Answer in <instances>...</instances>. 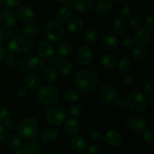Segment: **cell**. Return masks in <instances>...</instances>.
Masks as SVG:
<instances>
[{
    "instance_id": "cell-1",
    "label": "cell",
    "mask_w": 154,
    "mask_h": 154,
    "mask_svg": "<svg viewBox=\"0 0 154 154\" xmlns=\"http://www.w3.org/2000/svg\"><path fill=\"white\" fill-rule=\"evenodd\" d=\"M74 83L81 91L87 93L96 88L99 83V76L91 69H80L74 77Z\"/></svg>"
},
{
    "instance_id": "cell-2",
    "label": "cell",
    "mask_w": 154,
    "mask_h": 154,
    "mask_svg": "<svg viewBox=\"0 0 154 154\" xmlns=\"http://www.w3.org/2000/svg\"><path fill=\"white\" fill-rule=\"evenodd\" d=\"M17 133L20 137L26 140L35 139L39 134L40 126L35 118L26 117L21 119L17 126Z\"/></svg>"
},
{
    "instance_id": "cell-3",
    "label": "cell",
    "mask_w": 154,
    "mask_h": 154,
    "mask_svg": "<svg viewBox=\"0 0 154 154\" xmlns=\"http://www.w3.org/2000/svg\"><path fill=\"white\" fill-rule=\"evenodd\" d=\"M38 99L42 105L52 107L58 102L60 99V92L54 85H45L38 91Z\"/></svg>"
},
{
    "instance_id": "cell-4",
    "label": "cell",
    "mask_w": 154,
    "mask_h": 154,
    "mask_svg": "<svg viewBox=\"0 0 154 154\" xmlns=\"http://www.w3.org/2000/svg\"><path fill=\"white\" fill-rule=\"evenodd\" d=\"M126 104L131 110L136 112L143 111L147 107V97L140 91H134L128 94L126 99Z\"/></svg>"
},
{
    "instance_id": "cell-5",
    "label": "cell",
    "mask_w": 154,
    "mask_h": 154,
    "mask_svg": "<svg viewBox=\"0 0 154 154\" xmlns=\"http://www.w3.org/2000/svg\"><path fill=\"white\" fill-rule=\"evenodd\" d=\"M64 29L61 24L56 21H48L44 27V33L47 39L52 42L60 40L64 36Z\"/></svg>"
},
{
    "instance_id": "cell-6",
    "label": "cell",
    "mask_w": 154,
    "mask_h": 154,
    "mask_svg": "<svg viewBox=\"0 0 154 154\" xmlns=\"http://www.w3.org/2000/svg\"><path fill=\"white\" fill-rule=\"evenodd\" d=\"M66 111L60 106H52L45 113L46 121L53 126H59L65 122Z\"/></svg>"
},
{
    "instance_id": "cell-7",
    "label": "cell",
    "mask_w": 154,
    "mask_h": 154,
    "mask_svg": "<svg viewBox=\"0 0 154 154\" xmlns=\"http://www.w3.org/2000/svg\"><path fill=\"white\" fill-rule=\"evenodd\" d=\"M8 48L11 53L25 52L32 49V42L26 38H12L9 40Z\"/></svg>"
},
{
    "instance_id": "cell-8",
    "label": "cell",
    "mask_w": 154,
    "mask_h": 154,
    "mask_svg": "<svg viewBox=\"0 0 154 154\" xmlns=\"http://www.w3.org/2000/svg\"><path fill=\"white\" fill-rule=\"evenodd\" d=\"M94 53L93 49L87 45H82L77 50L76 58L78 63L84 66L90 64L93 60Z\"/></svg>"
},
{
    "instance_id": "cell-9",
    "label": "cell",
    "mask_w": 154,
    "mask_h": 154,
    "mask_svg": "<svg viewBox=\"0 0 154 154\" xmlns=\"http://www.w3.org/2000/svg\"><path fill=\"white\" fill-rule=\"evenodd\" d=\"M99 96L102 101L108 104H111L118 98V91L114 85L107 84L102 88Z\"/></svg>"
},
{
    "instance_id": "cell-10",
    "label": "cell",
    "mask_w": 154,
    "mask_h": 154,
    "mask_svg": "<svg viewBox=\"0 0 154 154\" xmlns=\"http://www.w3.org/2000/svg\"><path fill=\"white\" fill-rule=\"evenodd\" d=\"M126 124L128 127L135 131H140L144 128L146 121L144 117L138 114L129 115L126 119Z\"/></svg>"
},
{
    "instance_id": "cell-11",
    "label": "cell",
    "mask_w": 154,
    "mask_h": 154,
    "mask_svg": "<svg viewBox=\"0 0 154 154\" xmlns=\"http://www.w3.org/2000/svg\"><path fill=\"white\" fill-rule=\"evenodd\" d=\"M57 56L60 58H68L72 54V45L67 40H62L57 42L55 47Z\"/></svg>"
},
{
    "instance_id": "cell-12",
    "label": "cell",
    "mask_w": 154,
    "mask_h": 154,
    "mask_svg": "<svg viewBox=\"0 0 154 154\" xmlns=\"http://www.w3.org/2000/svg\"><path fill=\"white\" fill-rule=\"evenodd\" d=\"M134 40L140 46L148 45L151 41V34L150 31L145 28L136 29L134 34Z\"/></svg>"
},
{
    "instance_id": "cell-13",
    "label": "cell",
    "mask_w": 154,
    "mask_h": 154,
    "mask_svg": "<svg viewBox=\"0 0 154 154\" xmlns=\"http://www.w3.org/2000/svg\"><path fill=\"white\" fill-rule=\"evenodd\" d=\"M17 16L24 23H29L35 18V14L31 7L28 5H21L17 11Z\"/></svg>"
},
{
    "instance_id": "cell-14",
    "label": "cell",
    "mask_w": 154,
    "mask_h": 154,
    "mask_svg": "<svg viewBox=\"0 0 154 154\" xmlns=\"http://www.w3.org/2000/svg\"><path fill=\"white\" fill-rule=\"evenodd\" d=\"M29 69L35 73H42L46 69V63L41 57L33 56L29 59L27 62Z\"/></svg>"
},
{
    "instance_id": "cell-15",
    "label": "cell",
    "mask_w": 154,
    "mask_h": 154,
    "mask_svg": "<svg viewBox=\"0 0 154 154\" xmlns=\"http://www.w3.org/2000/svg\"><path fill=\"white\" fill-rule=\"evenodd\" d=\"M0 21L2 24L7 27H12L17 22V16L14 11L11 9L3 11L0 14Z\"/></svg>"
},
{
    "instance_id": "cell-16",
    "label": "cell",
    "mask_w": 154,
    "mask_h": 154,
    "mask_svg": "<svg viewBox=\"0 0 154 154\" xmlns=\"http://www.w3.org/2000/svg\"><path fill=\"white\" fill-rule=\"evenodd\" d=\"M105 142L111 146H117L123 141V136L117 130H109L105 134Z\"/></svg>"
},
{
    "instance_id": "cell-17",
    "label": "cell",
    "mask_w": 154,
    "mask_h": 154,
    "mask_svg": "<svg viewBox=\"0 0 154 154\" xmlns=\"http://www.w3.org/2000/svg\"><path fill=\"white\" fill-rule=\"evenodd\" d=\"M72 7L79 13H87L93 7V0H72Z\"/></svg>"
},
{
    "instance_id": "cell-18",
    "label": "cell",
    "mask_w": 154,
    "mask_h": 154,
    "mask_svg": "<svg viewBox=\"0 0 154 154\" xmlns=\"http://www.w3.org/2000/svg\"><path fill=\"white\" fill-rule=\"evenodd\" d=\"M38 54L41 58H50L55 51V47L51 42L45 41L39 45L38 48Z\"/></svg>"
},
{
    "instance_id": "cell-19",
    "label": "cell",
    "mask_w": 154,
    "mask_h": 154,
    "mask_svg": "<svg viewBox=\"0 0 154 154\" xmlns=\"http://www.w3.org/2000/svg\"><path fill=\"white\" fill-rule=\"evenodd\" d=\"M59 133L57 129L54 128H47L41 132L40 138L43 142L51 143L55 142L58 139Z\"/></svg>"
},
{
    "instance_id": "cell-20",
    "label": "cell",
    "mask_w": 154,
    "mask_h": 154,
    "mask_svg": "<svg viewBox=\"0 0 154 154\" xmlns=\"http://www.w3.org/2000/svg\"><path fill=\"white\" fill-rule=\"evenodd\" d=\"M42 79L40 76L35 72H31L29 73L25 78V85L27 89L29 90H35L38 89L41 85Z\"/></svg>"
},
{
    "instance_id": "cell-21",
    "label": "cell",
    "mask_w": 154,
    "mask_h": 154,
    "mask_svg": "<svg viewBox=\"0 0 154 154\" xmlns=\"http://www.w3.org/2000/svg\"><path fill=\"white\" fill-rule=\"evenodd\" d=\"M102 43L105 48L110 50V51H113V50H116L118 48L120 41H119L118 38L114 35L108 34L105 35L102 38Z\"/></svg>"
},
{
    "instance_id": "cell-22",
    "label": "cell",
    "mask_w": 154,
    "mask_h": 154,
    "mask_svg": "<svg viewBox=\"0 0 154 154\" xmlns=\"http://www.w3.org/2000/svg\"><path fill=\"white\" fill-rule=\"evenodd\" d=\"M113 8V3L111 0H99L95 5L96 13L100 15H105Z\"/></svg>"
},
{
    "instance_id": "cell-23",
    "label": "cell",
    "mask_w": 154,
    "mask_h": 154,
    "mask_svg": "<svg viewBox=\"0 0 154 154\" xmlns=\"http://www.w3.org/2000/svg\"><path fill=\"white\" fill-rule=\"evenodd\" d=\"M64 129L68 134H76L81 130V124L78 119L75 118H69L65 122Z\"/></svg>"
},
{
    "instance_id": "cell-24",
    "label": "cell",
    "mask_w": 154,
    "mask_h": 154,
    "mask_svg": "<svg viewBox=\"0 0 154 154\" xmlns=\"http://www.w3.org/2000/svg\"><path fill=\"white\" fill-rule=\"evenodd\" d=\"M128 30V25L126 21L123 18H117L114 21L112 24V30L115 34L121 35L125 34Z\"/></svg>"
},
{
    "instance_id": "cell-25",
    "label": "cell",
    "mask_w": 154,
    "mask_h": 154,
    "mask_svg": "<svg viewBox=\"0 0 154 154\" xmlns=\"http://www.w3.org/2000/svg\"><path fill=\"white\" fill-rule=\"evenodd\" d=\"M72 15V8L68 7V6H63L57 11L56 18H57V22H59L60 24H64L70 19Z\"/></svg>"
},
{
    "instance_id": "cell-26",
    "label": "cell",
    "mask_w": 154,
    "mask_h": 154,
    "mask_svg": "<svg viewBox=\"0 0 154 154\" xmlns=\"http://www.w3.org/2000/svg\"><path fill=\"white\" fill-rule=\"evenodd\" d=\"M67 27L69 31L72 32V33H80L84 29V22L81 18H73L69 21Z\"/></svg>"
},
{
    "instance_id": "cell-27",
    "label": "cell",
    "mask_w": 154,
    "mask_h": 154,
    "mask_svg": "<svg viewBox=\"0 0 154 154\" xmlns=\"http://www.w3.org/2000/svg\"><path fill=\"white\" fill-rule=\"evenodd\" d=\"M24 154H41V148L39 142L35 139L29 140L24 145Z\"/></svg>"
},
{
    "instance_id": "cell-28",
    "label": "cell",
    "mask_w": 154,
    "mask_h": 154,
    "mask_svg": "<svg viewBox=\"0 0 154 154\" xmlns=\"http://www.w3.org/2000/svg\"><path fill=\"white\" fill-rule=\"evenodd\" d=\"M71 144L75 150L82 152L87 148V140L81 135L74 136L71 140Z\"/></svg>"
},
{
    "instance_id": "cell-29",
    "label": "cell",
    "mask_w": 154,
    "mask_h": 154,
    "mask_svg": "<svg viewBox=\"0 0 154 154\" xmlns=\"http://www.w3.org/2000/svg\"><path fill=\"white\" fill-rule=\"evenodd\" d=\"M101 63L105 69H111L117 65V58L114 54H107L103 56L101 60Z\"/></svg>"
},
{
    "instance_id": "cell-30",
    "label": "cell",
    "mask_w": 154,
    "mask_h": 154,
    "mask_svg": "<svg viewBox=\"0 0 154 154\" xmlns=\"http://www.w3.org/2000/svg\"><path fill=\"white\" fill-rule=\"evenodd\" d=\"M131 55L134 60H137V61H142L147 58V50L144 47L138 45V46L133 48Z\"/></svg>"
},
{
    "instance_id": "cell-31",
    "label": "cell",
    "mask_w": 154,
    "mask_h": 154,
    "mask_svg": "<svg viewBox=\"0 0 154 154\" xmlns=\"http://www.w3.org/2000/svg\"><path fill=\"white\" fill-rule=\"evenodd\" d=\"M23 33L26 37L33 38L39 33V27L35 24H26L22 29Z\"/></svg>"
},
{
    "instance_id": "cell-32",
    "label": "cell",
    "mask_w": 154,
    "mask_h": 154,
    "mask_svg": "<svg viewBox=\"0 0 154 154\" xmlns=\"http://www.w3.org/2000/svg\"><path fill=\"white\" fill-rule=\"evenodd\" d=\"M58 70L63 75H69L74 70L73 63L68 60H62L58 65Z\"/></svg>"
},
{
    "instance_id": "cell-33",
    "label": "cell",
    "mask_w": 154,
    "mask_h": 154,
    "mask_svg": "<svg viewBox=\"0 0 154 154\" xmlns=\"http://www.w3.org/2000/svg\"><path fill=\"white\" fill-rule=\"evenodd\" d=\"M6 144L8 146L9 149L15 150V149H18V148H20L21 145H22V141H21L20 138L18 136H17L16 134H10L7 137Z\"/></svg>"
},
{
    "instance_id": "cell-34",
    "label": "cell",
    "mask_w": 154,
    "mask_h": 154,
    "mask_svg": "<svg viewBox=\"0 0 154 154\" xmlns=\"http://www.w3.org/2000/svg\"><path fill=\"white\" fill-rule=\"evenodd\" d=\"M80 95H80L79 91L74 88H68L67 90L64 92L63 97H64V99L66 100L67 102L74 103L79 99Z\"/></svg>"
},
{
    "instance_id": "cell-35",
    "label": "cell",
    "mask_w": 154,
    "mask_h": 154,
    "mask_svg": "<svg viewBox=\"0 0 154 154\" xmlns=\"http://www.w3.org/2000/svg\"><path fill=\"white\" fill-rule=\"evenodd\" d=\"M98 37H99V33L94 27H89L84 32V40L87 43H93L97 40Z\"/></svg>"
},
{
    "instance_id": "cell-36",
    "label": "cell",
    "mask_w": 154,
    "mask_h": 154,
    "mask_svg": "<svg viewBox=\"0 0 154 154\" xmlns=\"http://www.w3.org/2000/svg\"><path fill=\"white\" fill-rule=\"evenodd\" d=\"M43 72L45 81H47L50 84L55 82L57 79V71L56 70L55 68L50 66V67L46 68Z\"/></svg>"
},
{
    "instance_id": "cell-37",
    "label": "cell",
    "mask_w": 154,
    "mask_h": 154,
    "mask_svg": "<svg viewBox=\"0 0 154 154\" xmlns=\"http://www.w3.org/2000/svg\"><path fill=\"white\" fill-rule=\"evenodd\" d=\"M132 66V61L127 57H123L118 63V69L123 73L127 72L130 70Z\"/></svg>"
},
{
    "instance_id": "cell-38",
    "label": "cell",
    "mask_w": 154,
    "mask_h": 154,
    "mask_svg": "<svg viewBox=\"0 0 154 154\" xmlns=\"http://www.w3.org/2000/svg\"><path fill=\"white\" fill-rule=\"evenodd\" d=\"M83 111H84V110H83L82 106L78 104H72L70 107H69V109H68L69 115L74 116V117L80 116L83 113Z\"/></svg>"
},
{
    "instance_id": "cell-39",
    "label": "cell",
    "mask_w": 154,
    "mask_h": 154,
    "mask_svg": "<svg viewBox=\"0 0 154 154\" xmlns=\"http://www.w3.org/2000/svg\"><path fill=\"white\" fill-rule=\"evenodd\" d=\"M11 113L5 107H0V123H5L10 119Z\"/></svg>"
},
{
    "instance_id": "cell-40",
    "label": "cell",
    "mask_w": 154,
    "mask_h": 154,
    "mask_svg": "<svg viewBox=\"0 0 154 154\" xmlns=\"http://www.w3.org/2000/svg\"><path fill=\"white\" fill-rule=\"evenodd\" d=\"M22 0H2V3L8 9H13L20 5Z\"/></svg>"
},
{
    "instance_id": "cell-41",
    "label": "cell",
    "mask_w": 154,
    "mask_h": 154,
    "mask_svg": "<svg viewBox=\"0 0 154 154\" xmlns=\"http://www.w3.org/2000/svg\"><path fill=\"white\" fill-rule=\"evenodd\" d=\"M143 25L145 29L147 30H154V16L153 15H149L144 20Z\"/></svg>"
},
{
    "instance_id": "cell-42",
    "label": "cell",
    "mask_w": 154,
    "mask_h": 154,
    "mask_svg": "<svg viewBox=\"0 0 154 154\" xmlns=\"http://www.w3.org/2000/svg\"><path fill=\"white\" fill-rule=\"evenodd\" d=\"M142 137L145 141L147 142H152L154 140V131L151 129L144 130L142 133Z\"/></svg>"
},
{
    "instance_id": "cell-43",
    "label": "cell",
    "mask_w": 154,
    "mask_h": 154,
    "mask_svg": "<svg viewBox=\"0 0 154 154\" xmlns=\"http://www.w3.org/2000/svg\"><path fill=\"white\" fill-rule=\"evenodd\" d=\"M123 45L125 48L130 49V48H133L134 45H135V40L132 36H126L123 38Z\"/></svg>"
},
{
    "instance_id": "cell-44",
    "label": "cell",
    "mask_w": 154,
    "mask_h": 154,
    "mask_svg": "<svg viewBox=\"0 0 154 154\" xmlns=\"http://www.w3.org/2000/svg\"><path fill=\"white\" fill-rule=\"evenodd\" d=\"M120 14L123 18H129L132 14V7L129 5H126L122 8Z\"/></svg>"
},
{
    "instance_id": "cell-45",
    "label": "cell",
    "mask_w": 154,
    "mask_h": 154,
    "mask_svg": "<svg viewBox=\"0 0 154 154\" xmlns=\"http://www.w3.org/2000/svg\"><path fill=\"white\" fill-rule=\"evenodd\" d=\"M144 92L147 95H151L154 94V82L148 81L144 86Z\"/></svg>"
},
{
    "instance_id": "cell-46",
    "label": "cell",
    "mask_w": 154,
    "mask_h": 154,
    "mask_svg": "<svg viewBox=\"0 0 154 154\" xmlns=\"http://www.w3.org/2000/svg\"><path fill=\"white\" fill-rule=\"evenodd\" d=\"M89 137L93 141H99V140H102V134L98 130L94 129L90 131V134H89Z\"/></svg>"
},
{
    "instance_id": "cell-47",
    "label": "cell",
    "mask_w": 154,
    "mask_h": 154,
    "mask_svg": "<svg viewBox=\"0 0 154 154\" xmlns=\"http://www.w3.org/2000/svg\"><path fill=\"white\" fill-rule=\"evenodd\" d=\"M129 24H130V26L134 29H138L141 27V24H142V21L140 18L137 16L132 17V18L129 21Z\"/></svg>"
},
{
    "instance_id": "cell-48",
    "label": "cell",
    "mask_w": 154,
    "mask_h": 154,
    "mask_svg": "<svg viewBox=\"0 0 154 154\" xmlns=\"http://www.w3.org/2000/svg\"><path fill=\"white\" fill-rule=\"evenodd\" d=\"M101 152H102V147L96 143L92 144L88 149L89 154H100Z\"/></svg>"
},
{
    "instance_id": "cell-49",
    "label": "cell",
    "mask_w": 154,
    "mask_h": 154,
    "mask_svg": "<svg viewBox=\"0 0 154 154\" xmlns=\"http://www.w3.org/2000/svg\"><path fill=\"white\" fill-rule=\"evenodd\" d=\"M134 77L131 74H126L123 77V82L126 85H132L134 83Z\"/></svg>"
},
{
    "instance_id": "cell-50",
    "label": "cell",
    "mask_w": 154,
    "mask_h": 154,
    "mask_svg": "<svg viewBox=\"0 0 154 154\" xmlns=\"http://www.w3.org/2000/svg\"><path fill=\"white\" fill-rule=\"evenodd\" d=\"M27 88L24 87V86H20L17 88L16 90V95L17 96L19 97V98H24L26 95H27Z\"/></svg>"
},
{
    "instance_id": "cell-51",
    "label": "cell",
    "mask_w": 154,
    "mask_h": 154,
    "mask_svg": "<svg viewBox=\"0 0 154 154\" xmlns=\"http://www.w3.org/2000/svg\"><path fill=\"white\" fill-rule=\"evenodd\" d=\"M7 135V129L5 125L0 124V142L3 141Z\"/></svg>"
},
{
    "instance_id": "cell-52",
    "label": "cell",
    "mask_w": 154,
    "mask_h": 154,
    "mask_svg": "<svg viewBox=\"0 0 154 154\" xmlns=\"http://www.w3.org/2000/svg\"><path fill=\"white\" fill-rule=\"evenodd\" d=\"M114 103L115 106H117V107H120V108H123L126 104V100L123 98H117Z\"/></svg>"
},
{
    "instance_id": "cell-53",
    "label": "cell",
    "mask_w": 154,
    "mask_h": 154,
    "mask_svg": "<svg viewBox=\"0 0 154 154\" xmlns=\"http://www.w3.org/2000/svg\"><path fill=\"white\" fill-rule=\"evenodd\" d=\"M7 57V50L5 48L0 47V62L6 59Z\"/></svg>"
},
{
    "instance_id": "cell-54",
    "label": "cell",
    "mask_w": 154,
    "mask_h": 154,
    "mask_svg": "<svg viewBox=\"0 0 154 154\" xmlns=\"http://www.w3.org/2000/svg\"><path fill=\"white\" fill-rule=\"evenodd\" d=\"M5 37V29L3 26L0 24V45L3 43Z\"/></svg>"
},
{
    "instance_id": "cell-55",
    "label": "cell",
    "mask_w": 154,
    "mask_h": 154,
    "mask_svg": "<svg viewBox=\"0 0 154 154\" xmlns=\"http://www.w3.org/2000/svg\"><path fill=\"white\" fill-rule=\"evenodd\" d=\"M57 1H58V2L60 3V4L63 5L64 6H66L68 5H70L71 3H72V0H57Z\"/></svg>"
},
{
    "instance_id": "cell-56",
    "label": "cell",
    "mask_w": 154,
    "mask_h": 154,
    "mask_svg": "<svg viewBox=\"0 0 154 154\" xmlns=\"http://www.w3.org/2000/svg\"><path fill=\"white\" fill-rule=\"evenodd\" d=\"M13 154H24L23 149H22V148H18V149H15V150L14 151Z\"/></svg>"
},
{
    "instance_id": "cell-57",
    "label": "cell",
    "mask_w": 154,
    "mask_h": 154,
    "mask_svg": "<svg viewBox=\"0 0 154 154\" xmlns=\"http://www.w3.org/2000/svg\"><path fill=\"white\" fill-rule=\"evenodd\" d=\"M149 102H150V105H151L153 107H154V95L152 97H150V101H149Z\"/></svg>"
},
{
    "instance_id": "cell-58",
    "label": "cell",
    "mask_w": 154,
    "mask_h": 154,
    "mask_svg": "<svg viewBox=\"0 0 154 154\" xmlns=\"http://www.w3.org/2000/svg\"><path fill=\"white\" fill-rule=\"evenodd\" d=\"M115 2H122L123 1V0H114Z\"/></svg>"
},
{
    "instance_id": "cell-59",
    "label": "cell",
    "mask_w": 154,
    "mask_h": 154,
    "mask_svg": "<svg viewBox=\"0 0 154 154\" xmlns=\"http://www.w3.org/2000/svg\"><path fill=\"white\" fill-rule=\"evenodd\" d=\"M2 2L0 1V11H1V8H2Z\"/></svg>"
},
{
    "instance_id": "cell-60",
    "label": "cell",
    "mask_w": 154,
    "mask_h": 154,
    "mask_svg": "<svg viewBox=\"0 0 154 154\" xmlns=\"http://www.w3.org/2000/svg\"><path fill=\"white\" fill-rule=\"evenodd\" d=\"M50 154H60V153H58V152H51V153H50Z\"/></svg>"
},
{
    "instance_id": "cell-61",
    "label": "cell",
    "mask_w": 154,
    "mask_h": 154,
    "mask_svg": "<svg viewBox=\"0 0 154 154\" xmlns=\"http://www.w3.org/2000/svg\"><path fill=\"white\" fill-rule=\"evenodd\" d=\"M78 154H87V153H84V152H81V153H78Z\"/></svg>"
},
{
    "instance_id": "cell-62",
    "label": "cell",
    "mask_w": 154,
    "mask_h": 154,
    "mask_svg": "<svg viewBox=\"0 0 154 154\" xmlns=\"http://www.w3.org/2000/svg\"><path fill=\"white\" fill-rule=\"evenodd\" d=\"M153 151H154V143H153Z\"/></svg>"
},
{
    "instance_id": "cell-63",
    "label": "cell",
    "mask_w": 154,
    "mask_h": 154,
    "mask_svg": "<svg viewBox=\"0 0 154 154\" xmlns=\"http://www.w3.org/2000/svg\"><path fill=\"white\" fill-rule=\"evenodd\" d=\"M0 1H1V0H0Z\"/></svg>"
}]
</instances>
